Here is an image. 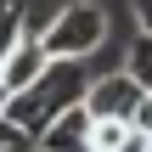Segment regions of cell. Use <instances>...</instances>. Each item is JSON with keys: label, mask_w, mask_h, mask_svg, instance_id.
Returning <instances> with one entry per match:
<instances>
[{"label": "cell", "mask_w": 152, "mask_h": 152, "mask_svg": "<svg viewBox=\"0 0 152 152\" xmlns=\"http://www.w3.org/2000/svg\"><path fill=\"white\" fill-rule=\"evenodd\" d=\"M141 85L118 68V73H102V79H90L85 85V96H79V107L90 113V118H124V124H135V107H141Z\"/></svg>", "instance_id": "3957f363"}, {"label": "cell", "mask_w": 152, "mask_h": 152, "mask_svg": "<svg viewBox=\"0 0 152 152\" xmlns=\"http://www.w3.org/2000/svg\"><path fill=\"white\" fill-rule=\"evenodd\" d=\"M135 130L152 135V96H141V107H135Z\"/></svg>", "instance_id": "9c48e42d"}, {"label": "cell", "mask_w": 152, "mask_h": 152, "mask_svg": "<svg viewBox=\"0 0 152 152\" xmlns=\"http://www.w3.org/2000/svg\"><path fill=\"white\" fill-rule=\"evenodd\" d=\"M85 85H90V73H85V62H68V56H51L45 62V73L28 85V90H17L11 102H6V118L17 124V130H28V135H39L62 107H73L79 96H85Z\"/></svg>", "instance_id": "6da1fadb"}, {"label": "cell", "mask_w": 152, "mask_h": 152, "mask_svg": "<svg viewBox=\"0 0 152 152\" xmlns=\"http://www.w3.org/2000/svg\"><path fill=\"white\" fill-rule=\"evenodd\" d=\"M135 23H141V34H152V0H135Z\"/></svg>", "instance_id": "30bf717a"}, {"label": "cell", "mask_w": 152, "mask_h": 152, "mask_svg": "<svg viewBox=\"0 0 152 152\" xmlns=\"http://www.w3.org/2000/svg\"><path fill=\"white\" fill-rule=\"evenodd\" d=\"M17 34H23V6H17V0H0V56L11 51Z\"/></svg>", "instance_id": "52a82bcc"}, {"label": "cell", "mask_w": 152, "mask_h": 152, "mask_svg": "<svg viewBox=\"0 0 152 152\" xmlns=\"http://www.w3.org/2000/svg\"><path fill=\"white\" fill-rule=\"evenodd\" d=\"M45 62H51V51H45L39 28H28V23H23V34H17V39H11V51L0 56V85L17 96V90H28V85L45 73Z\"/></svg>", "instance_id": "277c9868"}, {"label": "cell", "mask_w": 152, "mask_h": 152, "mask_svg": "<svg viewBox=\"0 0 152 152\" xmlns=\"http://www.w3.org/2000/svg\"><path fill=\"white\" fill-rule=\"evenodd\" d=\"M39 39H45L51 56L85 62V56H96V51L107 45V6H96V0H73V6H62V11L39 28Z\"/></svg>", "instance_id": "7a4b0ae2"}, {"label": "cell", "mask_w": 152, "mask_h": 152, "mask_svg": "<svg viewBox=\"0 0 152 152\" xmlns=\"http://www.w3.org/2000/svg\"><path fill=\"white\" fill-rule=\"evenodd\" d=\"M124 73H130V79H135V85L152 96V34H141V39L130 45V62H124Z\"/></svg>", "instance_id": "8992f818"}, {"label": "cell", "mask_w": 152, "mask_h": 152, "mask_svg": "<svg viewBox=\"0 0 152 152\" xmlns=\"http://www.w3.org/2000/svg\"><path fill=\"white\" fill-rule=\"evenodd\" d=\"M6 102H11V90H6V85H0V113H6Z\"/></svg>", "instance_id": "8fae6325"}, {"label": "cell", "mask_w": 152, "mask_h": 152, "mask_svg": "<svg viewBox=\"0 0 152 152\" xmlns=\"http://www.w3.org/2000/svg\"><path fill=\"white\" fill-rule=\"evenodd\" d=\"M147 152H152V135H147Z\"/></svg>", "instance_id": "7c38bea8"}, {"label": "cell", "mask_w": 152, "mask_h": 152, "mask_svg": "<svg viewBox=\"0 0 152 152\" xmlns=\"http://www.w3.org/2000/svg\"><path fill=\"white\" fill-rule=\"evenodd\" d=\"M34 147L39 152H96V141H90V113L73 102V107H62L39 135H34Z\"/></svg>", "instance_id": "5b68a950"}, {"label": "cell", "mask_w": 152, "mask_h": 152, "mask_svg": "<svg viewBox=\"0 0 152 152\" xmlns=\"http://www.w3.org/2000/svg\"><path fill=\"white\" fill-rule=\"evenodd\" d=\"M113 152H147V130H135V124H130V130H124V141H118Z\"/></svg>", "instance_id": "ba28073f"}]
</instances>
